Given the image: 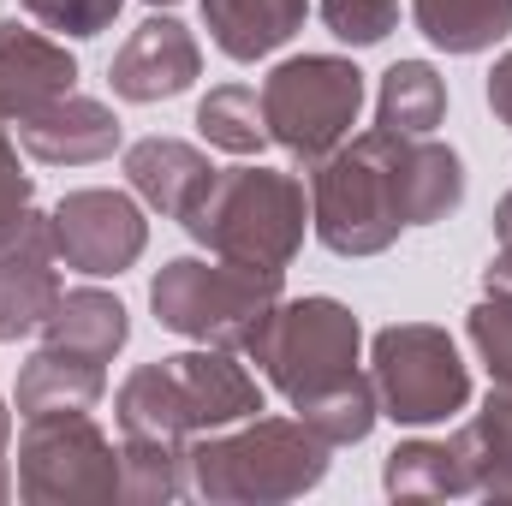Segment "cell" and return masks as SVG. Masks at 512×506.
Returning <instances> with one entry per match:
<instances>
[{
  "label": "cell",
  "mask_w": 512,
  "mask_h": 506,
  "mask_svg": "<svg viewBox=\"0 0 512 506\" xmlns=\"http://www.w3.org/2000/svg\"><path fill=\"white\" fill-rule=\"evenodd\" d=\"M316 18L346 48H376L399 24V0H316Z\"/></svg>",
  "instance_id": "83f0119b"
},
{
  "label": "cell",
  "mask_w": 512,
  "mask_h": 506,
  "mask_svg": "<svg viewBox=\"0 0 512 506\" xmlns=\"http://www.w3.org/2000/svg\"><path fill=\"white\" fill-rule=\"evenodd\" d=\"M120 495L137 506H167L191 495V441L126 435L120 441Z\"/></svg>",
  "instance_id": "7402d4cb"
},
{
  "label": "cell",
  "mask_w": 512,
  "mask_h": 506,
  "mask_svg": "<svg viewBox=\"0 0 512 506\" xmlns=\"http://www.w3.org/2000/svg\"><path fill=\"white\" fill-rule=\"evenodd\" d=\"M411 18L441 54H483L512 30V0H411Z\"/></svg>",
  "instance_id": "603a6c76"
},
{
  "label": "cell",
  "mask_w": 512,
  "mask_h": 506,
  "mask_svg": "<svg viewBox=\"0 0 512 506\" xmlns=\"http://www.w3.org/2000/svg\"><path fill=\"white\" fill-rule=\"evenodd\" d=\"M370 381L382 417H393L399 429H429L471 405V364L435 322H387L370 340Z\"/></svg>",
  "instance_id": "ba28073f"
},
{
  "label": "cell",
  "mask_w": 512,
  "mask_h": 506,
  "mask_svg": "<svg viewBox=\"0 0 512 506\" xmlns=\"http://www.w3.org/2000/svg\"><path fill=\"white\" fill-rule=\"evenodd\" d=\"M447 120V78L429 60H393L376 90V126L399 137H435Z\"/></svg>",
  "instance_id": "44dd1931"
},
{
  "label": "cell",
  "mask_w": 512,
  "mask_h": 506,
  "mask_svg": "<svg viewBox=\"0 0 512 506\" xmlns=\"http://www.w3.org/2000/svg\"><path fill=\"white\" fill-rule=\"evenodd\" d=\"M483 286H495V292H512V256L501 251L489 268H483Z\"/></svg>",
  "instance_id": "836d02e7"
},
{
  "label": "cell",
  "mask_w": 512,
  "mask_h": 506,
  "mask_svg": "<svg viewBox=\"0 0 512 506\" xmlns=\"http://www.w3.org/2000/svg\"><path fill=\"white\" fill-rule=\"evenodd\" d=\"M18 495L30 506H102L120 495V447L114 435L78 411V417H30L18 435Z\"/></svg>",
  "instance_id": "9c48e42d"
},
{
  "label": "cell",
  "mask_w": 512,
  "mask_h": 506,
  "mask_svg": "<svg viewBox=\"0 0 512 506\" xmlns=\"http://www.w3.org/2000/svg\"><path fill=\"white\" fill-rule=\"evenodd\" d=\"M286 298V268H251L227 256H173L149 280V310L167 334L245 352L268 310Z\"/></svg>",
  "instance_id": "5b68a950"
},
{
  "label": "cell",
  "mask_w": 512,
  "mask_h": 506,
  "mask_svg": "<svg viewBox=\"0 0 512 506\" xmlns=\"http://www.w3.org/2000/svg\"><path fill=\"white\" fill-rule=\"evenodd\" d=\"M256 411H262V387L227 346H197V352L137 364L114 393L120 435H167V441L233 429Z\"/></svg>",
  "instance_id": "6da1fadb"
},
{
  "label": "cell",
  "mask_w": 512,
  "mask_h": 506,
  "mask_svg": "<svg viewBox=\"0 0 512 506\" xmlns=\"http://www.w3.org/2000/svg\"><path fill=\"white\" fill-rule=\"evenodd\" d=\"M489 108H495V120L512 131V54H501L495 72H489Z\"/></svg>",
  "instance_id": "4dcf8cb0"
},
{
  "label": "cell",
  "mask_w": 512,
  "mask_h": 506,
  "mask_svg": "<svg viewBox=\"0 0 512 506\" xmlns=\"http://www.w3.org/2000/svg\"><path fill=\"white\" fill-rule=\"evenodd\" d=\"M328 441L298 417H245L191 441V495L209 506L298 501L328 477Z\"/></svg>",
  "instance_id": "7a4b0ae2"
},
{
  "label": "cell",
  "mask_w": 512,
  "mask_h": 506,
  "mask_svg": "<svg viewBox=\"0 0 512 506\" xmlns=\"http://www.w3.org/2000/svg\"><path fill=\"white\" fill-rule=\"evenodd\" d=\"M131 340L126 304L102 286H72L60 292V304L42 322V346L66 352V358H90V364H114V352Z\"/></svg>",
  "instance_id": "9a60e30c"
},
{
  "label": "cell",
  "mask_w": 512,
  "mask_h": 506,
  "mask_svg": "<svg viewBox=\"0 0 512 506\" xmlns=\"http://www.w3.org/2000/svg\"><path fill=\"white\" fill-rule=\"evenodd\" d=\"M364 114V72L340 54H292L262 78L268 143H280L298 167L334 155Z\"/></svg>",
  "instance_id": "8992f818"
},
{
  "label": "cell",
  "mask_w": 512,
  "mask_h": 506,
  "mask_svg": "<svg viewBox=\"0 0 512 506\" xmlns=\"http://www.w3.org/2000/svg\"><path fill=\"white\" fill-rule=\"evenodd\" d=\"M18 149L30 155V161H42V167H96V161H108L114 149H120V114L108 108V102H96V96H54V102H42L36 114H24L18 120Z\"/></svg>",
  "instance_id": "7c38bea8"
},
{
  "label": "cell",
  "mask_w": 512,
  "mask_h": 506,
  "mask_svg": "<svg viewBox=\"0 0 512 506\" xmlns=\"http://www.w3.org/2000/svg\"><path fill=\"white\" fill-rule=\"evenodd\" d=\"M382 489L393 501H453L471 495V465L459 441H399L382 465Z\"/></svg>",
  "instance_id": "ffe728a7"
},
{
  "label": "cell",
  "mask_w": 512,
  "mask_h": 506,
  "mask_svg": "<svg viewBox=\"0 0 512 506\" xmlns=\"http://www.w3.org/2000/svg\"><path fill=\"white\" fill-rule=\"evenodd\" d=\"M310 233L334 256H382L399 245V131L370 126L310 167Z\"/></svg>",
  "instance_id": "277c9868"
},
{
  "label": "cell",
  "mask_w": 512,
  "mask_h": 506,
  "mask_svg": "<svg viewBox=\"0 0 512 506\" xmlns=\"http://www.w3.org/2000/svg\"><path fill=\"white\" fill-rule=\"evenodd\" d=\"M197 131L209 149L227 155H262L268 149V120H262V90L251 84H221L197 102Z\"/></svg>",
  "instance_id": "d4e9b609"
},
{
  "label": "cell",
  "mask_w": 512,
  "mask_h": 506,
  "mask_svg": "<svg viewBox=\"0 0 512 506\" xmlns=\"http://www.w3.org/2000/svg\"><path fill=\"white\" fill-rule=\"evenodd\" d=\"M149 6H173V0H149Z\"/></svg>",
  "instance_id": "d590c367"
},
{
  "label": "cell",
  "mask_w": 512,
  "mask_h": 506,
  "mask_svg": "<svg viewBox=\"0 0 512 506\" xmlns=\"http://www.w3.org/2000/svg\"><path fill=\"white\" fill-rule=\"evenodd\" d=\"M30 209V173L18 161V137L0 126V215H18Z\"/></svg>",
  "instance_id": "f546056e"
},
{
  "label": "cell",
  "mask_w": 512,
  "mask_h": 506,
  "mask_svg": "<svg viewBox=\"0 0 512 506\" xmlns=\"http://www.w3.org/2000/svg\"><path fill=\"white\" fill-rule=\"evenodd\" d=\"M209 256L251 262V268H286L304 251L310 227V197L298 173L280 167H215L203 197L179 221Z\"/></svg>",
  "instance_id": "3957f363"
},
{
  "label": "cell",
  "mask_w": 512,
  "mask_h": 506,
  "mask_svg": "<svg viewBox=\"0 0 512 506\" xmlns=\"http://www.w3.org/2000/svg\"><path fill=\"white\" fill-rule=\"evenodd\" d=\"M453 441H459V453H465V465H471V495H477V471L512 459V381H495V393L483 399V411H477Z\"/></svg>",
  "instance_id": "484cf974"
},
{
  "label": "cell",
  "mask_w": 512,
  "mask_h": 506,
  "mask_svg": "<svg viewBox=\"0 0 512 506\" xmlns=\"http://www.w3.org/2000/svg\"><path fill=\"white\" fill-rule=\"evenodd\" d=\"M78 84V60L66 54L60 36L30 30L18 18L0 24V126H18L42 102L66 96Z\"/></svg>",
  "instance_id": "4fadbf2b"
},
{
  "label": "cell",
  "mask_w": 512,
  "mask_h": 506,
  "mask_svg": "<svg viewBox=\"0 0 512 506\" xmlns=\"http://www.w3.org/2000/svg\"><path fill=\"white\" fill-rule=\"evenodd\" d=\"M399 203L405 227H435L465 203V161L435 137H399Z\"/></svg>",
  "instance_id": "ac0fdd59"
},
{
  "label": "cell",
  "mask_w": 512,
  "mask_h": 506,
  "mask_svg": "<svg viewBox=\"0 0 512 506\" xmlns=\"http://www.w3.org/2000/svg\"><path fill=\"white\" fill-rule=\"evenodd\" d=\"M292 411H298V423L316 429L328 447H358V441H370V429H376V417H382V399H376V381L364 376V370H346V376L298 393Z\"/></svg>",
  "instance_id": "d6986e66"
},
{
  "label": "cell",
  "mask_w": 512,
  "mask_h": 506,
  "mask_svg": "<svg viewBox=\"0 0 512 506\" xmlns=\"http://www.w3.org/2000/svg\"><path fill=\"white\" fill-rule=\"evenodd\" d=\"M60 292L66 286L54 274V256H0V346L42 334Z\"/></svg>",
  "instance_id": "cb8c5ba5"
},
{
  "label": "cell",
  "mask_w": 512,
  "mask_h": 506,
  "mask_svg": "<svg viewBox=\"0 0 512 506\" xmlns=\"http://www.w3.org/2000/svg\"><path fill=\"white\" fill-rule=\"evenodd\" d=\"M495 239H501V251L512 256V191L495 203Z\"/></svg>",
  "instance_id": "e575fe53"
},
{
  "label": "cell",
  "mask_w": 512,
  "mask_h": 506,
  "mask_svg": "<svg viewBox=\"0 0 512 506\" xmlns=\"http://www.w3.org/2000/svg\"><path fill=\"white\" fill-rule=\"evenodd\" d=\"M477 495H489V501H512V459L477 471Z\"/></svg>",
  "instance_id": "1f68e13d"
},
{
  "label": "cell",
  "mask_w": 512,
  "mask_h": 506,
  "mask_svg": "<svg viewBox=\"0 0 512 506\" xmlns=\"http://www.w3.org/2000/svg\"><path fill=\"white\" fill-rule=\"evenodd\" d=\"M304 12L310 0H203V30L227 60L251 66L298 36Z\"/></svg>",
  "instance_id": "2e32d148"
},
{
  "label": "cell",
  "mask_w": 512,
  "mask_h": 506,
  "mask_svg": "<svg viewBox=\"0 0 512 506\" xmlns=\"http://www.w3.org/2000/svg\"><path fill=\"white\" fill-rule=\"evenodd\" d=\"M465 334H471L477 358L489 364V376L512 381V292L483 286V298H477L471 316H465Z\"/></svg>",
  "instance_id": "4316f807"
},
{
  "label": "cell",
  "mask_w": 512,
  "mask_h": 506,
  "mask_svg": "<svg viewBox=\"0 0 512 506\" xmlns=\"http://www.w3.org/2000/svg\"><path fill=\"white\" fill-rule=\"evenodd\" d=\"M54 36H102L120 18V0H18Z\"/></svg>",
  "instance_id": "f1b7e54d"
},
{
  "label": "cell",
  "mask_w": 512,
  "mask_h": 506,
  "mask_svg": "<svg viewBox=\"0 0 512 506\" xmlns=\"http://www.w3.org/2000/svg\"><path fill=\"white\" fill-rule=\"evenodd\" d=\"M108 393V364H90V358H66V352H36L24 370H18V393H12V411L30 423V417H78V411H96Z\"/></svg>",
  "instance_id": "e0dca14e"
},
{
  "label": "cell",
  "mask_w": 512,
  "mask_h": 506,
  "mask_svg": "<svg viewBox=\"0 0 512 506\" xmlns=\"http://www.w3.org/2000/svg\"><path fill=\"white\" fill-rule=\"evenodd\" d=\"M54 256L78 274H126L149 245V221L137 209V197L90 185V191H66L54 203Z\"/></svg>",
  "instance_id": "30bf717a"
},
{
  "label": "cell",
  "mask_w": 512,
  "mask_h": 506,
  "mask_svg": "<svg viewBox=\"0 0 512 506\" xmlns=\"http://www.w3.org/2000/svg\"><path fill=\"white\" fill-rule=\"evenodd\" d=\"M12 405L0 399V501H6V489H12Z\"/></svg>",
  "instance_id": "d6a6232c"
},
{
  "label": "cell",
  "mask_w": 512,
  "mask_h": 506,
  "mask_svg": "<svg viewBox=\"0 0 512 506\" xmlns=\"http://www.w3.org/2000/svg\"><path fill=\"white\" fill-rule=\"evenodd\" d=\"M197 72H203V48H197V36L179 18H143L126 42H120L114 66H108L114 96L120 102H137V108L185 96L197 84Z\"/></svg>",
  "instance_id": "8fae6325"
},
{
  "label": "cell",
  "mask_w": 512,
  "mask_h": 506,
  "mask_svg": "<svg viewBox=\"0 0 512 506\" xmlns=\"http://www.w3.org/2000/svg\"><path fill=\"white\" fill-rule=\"evenodd\" d=\"M358 352H364V322L352 316V304H340L328 292L280 298L268 310V322L256 328V340L245 346V358L262 370V381L286 399L358 370Z\"/></svg>",
  "instance_id": "52a82bcc"
},
{
  "label": "cell",
  "mask_w": 512,
  "mask_h": 506,
  "mask_svg": "<svg viewBox=\"0 0 512 506\" xmlns=\"http://www.w3.org/2000/svg\"><path fill=\"white\" fill-rule=\"evenodd\" d=\"M126 179L137 203H149L167 221H185V209L215 179V161L197 143H179V137H137L126 149Z\"/></svg>",
  "instance_id": "5bb4252c"
}]
</instances>
